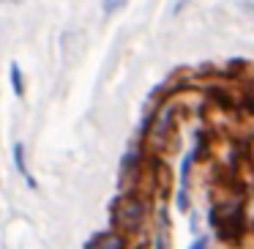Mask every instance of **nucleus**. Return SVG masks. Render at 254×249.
Returning a JSON list of instances; mask_svg holds the SVG:
<instances>
[{"mask_svg": "<svg viewBox=\"0 0 254 249\" xmlns=\"http://www.w3.org/2000/svg\"><path fill=\"white\" fill-rule=\"evenodd\" d=\"M210 96H213V99L219 101V104H221V110H224V112H230L232 107H235V101H232L230 96L224 93V88H213V90H210Z\"/></svg>", "mask_w": 254, "mask_h": 249, "instance_id": "39448f33", "label": "nucleus"}, {"mask_svg": "<svg viewBox=\"0 0 254 249\" xmlns=\"http://www.w3.org/2000/svg\"><path fill=\"white\" fill-rule=\"evenodd\" d=\"M90 249H126V238H123L121 233H101V236L90 244Z\"/></svg>", "mask_w": 254, "mask_h": 249, "instance_id": "7ed1b4c3", "label": "nucleus"}, {"mask_svg": "<svg viewBox=\"0 0 254 249\" xmlns=\"http://www.w3.org/2000/svg\"><path fill=\"white\" fill-rule=\"evenodd\" d=\"M14 159H17V167H19V172H22V178H25V181H28L30 183V186H36V181H33V175H30V172H28V167H25V148H22V145H14Z\"/></svg>", "mask_w": 254, "mask_h": 249, "instance_id": "20e7f679", "label": "nucleus"}, {"mask_svg": "<svg viewBox=\"0 0 254 249\" xmlns=\"http://www.w3.org/2000/svg\"><path fill=\"white\" fill-rule=\"evenodd\" d=\"M172 118H175V110L172 107H164V110L156 115V121H153V129H150V137L153 140H164L167 134H170V129H172Z\"/></svg>", "mask_w": 254, "mask_h": 249, "instance_id": "f03ea898", "label": "nucleus"}, {"mask_svg": "<svg viewBox=\"0 0 254 249\" xmlns=\"http://www.w3.org/2000/svg\"><path fill=\"white\" fill-rule=\"evenodd\" d=\"M11 85H14V93L22 96V77H19V66L11 63Z\"/></svg>", "mask_w": 254, "mask_h": 249, "instance_id": "423d86ee", "label": "nucleus"}, {"mask_svg": "<svg viewBox=\"0 0 254 249\" xmlns=\"http://www.w3.org/2000/svg\"><path fill=\"white\" fill-rule=\"evenodd\" d=\"M246 96H249V99H246V101H249V104H252V107H254V83H252V85H249V90H246Z\"/></svg>", "mask_w": 254, "mask_h": 249, "instance_id": "6e6552de", "label": "nucleus"}, {"mask_svg": "<svg viewBox=\"0 0 254 249\" xmlns=\"http://www.w3.org/2000/svg\"><path fill=\"white\" fill-rule=\"evenodd\" d=\"M189 249H208V238H197Z\"/></svg>", "mask_w": 254, "mask_h": 249, "instance_id": "0eeeda50", "label": "nucleus"}, {"mask_svg": "<svg viewBox=\"0 0 254 249\" xmlns=\"http://www.w3.org/2000/svg\"><path fill=\"white\" fill-rule=\"evenodd\" d=\"M142 219H145V203L137 194H128L115 205V222L126 230H137L142 225Z\"/></svg>", "mask_w": 254, "mask_h": 249, "instance_id": "f257e3e1", "label": "nucleus"}]
</instances>
